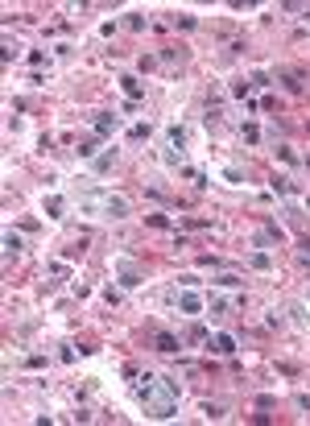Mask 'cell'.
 Returning <instances> with one entry per match:
<instances>
[{
    "instance_id": "3",
    "label": "cell",
    "mask_w": 310,
    "mask_h": 426,
    "mask_svg": "<svg viewBox=\"0 0 310 426\" xmlns=\"http://www.w3.org/2000/svg\"><path fill=\"white\" fill-rule=\"evenodd\" d=\"M158 348H162V352H178V340H174V336H166V331H162V336H158Z\"/></svg>"
},
{
    "instance_id": "2",
    "label": "cell",
    "mask_w": 310,
    "mask_h": 426,
    "mask_svg": "<svg viewBox=\"0 0 310 426\" xmlns=\"http://www.w3.org/2000/svg\"><path fill=\"white\" fill-rule=\"evenodd\" d=\"M215 352H220V356H232V352H236L232 336H215Z\"/></svg>"
},
{
    "instance_id": "5",
    "label": "cell",
    "mask_w": 310,
    "mask_h": 426,
    "mask_svg": "<svg viewBox=\"0 0 310 426\" xmlns=\"http://www.w3.org/2000/svg\"><path fill=\"white\" fill-rule=\"evenodd\" d=\"M120 83H124V91H129V96H141V83H137V79H120Z\"/></svg>"
},
{
    "instance_id": "1",
    "label": "cell",
    "mask_w": 310,
    "mask_h": 426,
    "mask_svg": "<svg viewBox=\"0 0 310 426\" xmlns=\"http://www.w3.org/2000/svg\"><path fill=\"white\" fill-rule=\"evenodd\" d=\"M178 307H182L186 315H199V311H203V302H199V294H182V298H178Z\"/></svg>"
},
{
    "instance_id": "4",
    "label": "cell",
    "mask_w": 310,
    "mask_h": 426,
    "mask_svg": "<svg viewBox=\"0 0 310 426\" xmlns=\"http://www.w3.org/2000/svg\"><path fill=\"white\" fill-rule=\"evenodd\" d=\"M5 249H9V257H13V253L21 249V236H13V232H9V236H5Z\"/></svg>"
}]
</instances>
